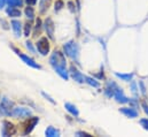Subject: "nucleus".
I'll return each mask as SVG.
<instances>
[{"instance_id": "nucleus-1", "label": "nucleus", "mask_w": 148, "mask_h": 137, "mask_svg": "<svg viewBox=\"0 0 148 137\" xmlns=\"http://www.w3.org/2000/svg\"><path fill=\"white\" fill-rule=\"evenodd\" d=\"M49 65L56 71L59 76H61L64 81L69 80V73L67 70V61H66V54L61 51H54L49 58Z\"/></svg>"}, {"instance_id": "nucleus-2", "label": "nucleus", "mask_w": 148, "mask_h": 137, "mask_svg": "<svg viewBox=\"0 0 148 137\" xmlns=\"http://www.w3.org/2000/svg\"><path fill=\"white\" fill-rule=\"evenodd\" d=\"M63 52L67 57H69L73 61L75 62H78V58H79V46L78 44L74 42V40H70L68 43H66L63 45Z\"/></svg>"}, {"instance_id": "nucleus-3", "label": "nucleus", "mask_w": 148, "mask_h": 137, "mask_svg": "<svg viewBox=\"0 0 148 137\" xmlns=\"http://www.w3.org/2000/svg\"><path fill=\"white\" fill-rule=\"evenodd\" d=\"M14 109V103L7 97L1 98L0 102V114L5 116H12V112Z\"/></svg>"}, {"instance_id": "nucleus-4", "label": "nucleus", "mask_w": 148, "mask_h": 137, "mask_svg": "<svg viewBox=\"0 0 148 137\" xmlns=\"http://www.w3.org/2000/svg\"><path fill=\"white\" fill-rule=\"evenodd\" d=\"M32 115V111L29 109L28 107H14L12 112V116L17 118V119H25Z\"/></svg>"}, {"instance_id": "nucleus-5", "label": "nucleus", "mask_w": 148, "mask_h": 137, "mask_svg": "<svg viewBox=\"0 0 148 137\" xmlns=\"http://www.w3.org/2000/svg\"><path fill=\"white\" fill-rule=\"evenodd\" d=\"M36 46H37V51L41 55H47L48 52H49V48H51L47 37H41L37 42Z\"/></svg>"}, {"instance_id": "nucleus-6", "label": "nucleus", "mask_w": 148, "mask_h": 137, "mask_svg": "<svg viewBox=\"0 0 148 137\" xmlns=\"http://www.w3.org/2000/svg\"><path fill=\"white\" fill-rule=\"evenodd\" d=\"M13 50L16 52V54L23 60V62L25 64V65H28V66H30V67H32V68L35 69H41V66L40 65H38L37 62L34 60V59H31L30 57H28V55H25V54H23L22 52H20L17 48H15V47H13Z\"/></svg>"}, {"instance_id": "nucleus-7", "label": "nucleus", "mask_w": 148, "mask_h": 137, "mask_svg": "<svg viewBox=\"0 0 148 137\" xmlns=\"http://www.w3.org/2000/svg\"><path fill=\"white\" fill-rule=\"evenodd\" d=\"M44 28L46 30V34L48 36L49 39L54 40V31H55V26H54V22L51 17H47L44 22Z\"/></svg>"}, {"instance_id": "nucleus-8", "label": "nucleus", "mask_w": 148, "mask_h": 137, "mask_svg": "<svg viewBox=\"0 0 148 137\" xmlns=\"http://www.w3.org/2000/svg\"><path fill=\"white\" fill-rule=\"evenodd\" d=\"M15 131H16V129H15L13 123H10L8 121H3L2 128H1V135L2 136H12L15 134Z\"/></svg>"}, {"instance_id": "nucleus-9", "label": "nucleus", "mask_w": 148, "mask_h": 137, "mask_svg": "<svg viewBox=\"0 0 148 137\" xmlns=\"http://www.w3.org/2000/svg\"><path fill=\"white\" fill-rule=\"evenodd\" d=\"M70 76L73 77V80L78 82V83H84L85 82V76L76 68L75 66H71L70 67Z\"/></svg>"}, {"instance_id": "nucleus-10", "label": "nucleus", "mask_w": 148, "mask_h": 137, "mask_svg": "<svg viewBox=\"0 0 148 137\" xmlns=\"http://www.w3.org/2000/svg\"><path fill=\"white\" fill-rule=\"evenodd\" d=\"M114 98H115V100L117 103H121V104H126L130 102V99L124 95V92H123V90L121 88H117L116 89V91L114 93Z\"/></svg>"}, {"instance_id": "nucleus-11", "label": "nucleus", "mask_w": 148, "mask_h": 137, "mask_svg": "<svg viewBox=\"0 0 148 137\" xmlns=\"http://www.w3.org/2000/svg\"><path fill=\"white\" fill-rule=\"evenodd\" d=\"M39 122V118L34 116L31 119H29L28 123L25 125V129H24V135H29L32 133V130L35 129V127L37 126V123Z\"/></svg>"}, {"instance_id": "nucleus-12", "label": "nucleus", "mask_w": 148, "mask_h": 137, "mask_svg": "<svg viewBox=\"0 0 148 137\" xmlns=\"http://www.w3.org/2000/svg\"><path fill=\"white\" fill-rule=\"evenodd\" d=\"M119 112L122 114H124L126 118H130V119H134L139 115L138 111L134 109L133 107H122V108H119Z\"/></svg>"}, {"instance_id": "nucleus-13", "label": "nucleus", "mask_w": 148, "mask_h": 137, "mask_svg": "<svg viewBox=\"0 0 148 137\" xmlns=\"http://www.w3.org/2000/svg\"><path fill=\"white\" fill-rule=\"evenodd\" d=\"M10 26L13 28V31H14L15 37H17V38L21 37V33H22V24H21V22L18 20H13L10 22Z\"/></svg>"}, {"instance_id": "nucleus-14", "label": "nucleus", "mask_w": 148, "mask_h": 137, "mask_svg": "<svg viewBox=\"0 0 148 137\" xmlns=\"http://www.w3.org/2000/svg\"><path fill=\"white\" fill-rule=\"evenodd\" d=\"M117 88H118V86H117L116 83H114V82H108V84H107V86H106V89H105V95H106L108 98L114 97V93H115V91H116Z\"/></svg>"}, {"instance_id": "nucleus-15", "label": "nucleus", "mask_w": 148, "mask_h": 137, "mask_svg": "<svg viewBox=\"0 0 148 137\" xmlns=\"http://www.w3.org/2000/svg\"><path fill=\"white\" fill-rule=\"evenodd\" d=\"M51 5H52V0H40L39 1V13L40 14L47 13Z\"/></svg>"}, {"instance_id": "nucleus-16", "label": "nucleus", "mask_w": 148, "mask_h": 137, "mask_svg": "<svg viewBox=\"0 0 148 137\" xmlns=\"http://www.w3.org/2000/svg\"><path fill=\"white\" fill-rule=\"evenodd\" d=\"M6 13H7V15L8 16H10V17H20L21 16V10L17 8V7H9V8H7L6 9Z\"/></svg>"}, {"instance_id": "nucleus-17", "label": "nucleus", "mask_w": 148, "mask_h": 137, "mask_svg": "<svg viewBox=\"0 0 148 137\" xmlns=\"http://www.w3.org/2000/svg\"><path fill=\"white\" fill-rule=\"evenodd\" d=\"M64 108L71 114V115H74V116H78L79 115V111H78V108L75 106L74 104H70V103H66L64 104Z\"/></svg>"}, {"instance_id": "nucleus-18", "label": "nucleus", "mask_w": 148, "mask_h": 137, "mask_svg": "<svg viewBox=\"0 0 148 137\" xmlns=\"http://www.w3.org/2000/svg\"><path fill=\"white\" fill-rule=\"evenodd\" d=\"M45 135L47 137H59L60 136V131L58 129H55L54 127L49 126L47 127V129L45 130Z\"/></svg>"}, {"instance_id": "nucleus-19", "label": "nucleus", "mask_w": 148, "mask_h": 137, "mask_svg": "<svg viewBox=\"0 0 148 137\" xmlns=\"http://www.w3.org/2000/svg\"><path fill=\"white\" fill-rule=\"evenodd\" d=\"M115 76H116V77H118V78H121V80H123V81H125V82H130V81H132V80H133L134 74H133V73H131V74H121V73H115Z\"/></svg>"}, {"instance_id": "nucleus-20", "label": "nucleus", "mask_w": 148, "mask_h": 137, "mask_svg": "<svg viewBox=\"0 0 148 137\" xmlns=\"http://www.w3.org/2000/svg\"><path fill=\"white\" fill-rule=\"evenodd\" d=\"M85 83H87L88 85H91L93 88H99L100 86V83L97 80H94L93 77H90V76H85Z\"/></svg>"}, {"instance_id": "nucleus-21", "label": "nucleus", "mask_w": 148, "mask_h": 137, "mask_svg": "<svg viewBox=\"0 0 148 137\" xmlns=\"http://www.w3.org/2000/svg\"><path fill=\"white\" fill-rule=\"evenodd\" d=\"M24 14H25V16H27L29 20H34V19H35V10H34V8H32L30 5L24 9Z\"/></svg>"}, {"instance_id": "nucleus-22", "label": "nucleus", "mask_w": 148, "mask_h": 137, "mask_svg": "<svg viewBox=\"0 0 148 137\" xmlns=\"http://www.w3.org/2000/svg\"><path fill=\"white\" fill-rule=\"evenodd\" d=\"M41 28H42L41 20L38 19L37 21H36V26H35V30H34V36H35V37H37V36L40 35V33H41Z\"/></svg>"}, {"instance_id": "nucleus-23", "label": "nucleus", "mask_w": 148, "mask_h": 137, "mask_svg": "<svg viewBox=\"0 0 148 137\" xmlns=\"http://www.w3.org/2000/svg\"><path fill=\"white\" fill-rule=\"evenodd\" d=\"M7 3L9 5V7H21L23 5L22 0H7Z\"/></svg>"}, {"instance_id": "nucleus-24", "label": "nucleus", "mask_w": 148, "mask_h": 137, "mask_svg": "<svg viewBox=\"0 0 148 137\" xmlns=\"http://www.w3.org/2000/svg\"><path fill=\"white\" fill-rule=\"evenodd\" d=\"M64 7V3H63V1L62 0H56L55 1V12H59V10H61L62 8Z\"/></svg>"}, {"instance_id": "nucleus-25", "label": "nucleus", "mask_w": 148, "mask_h": 137, "mask_svg": "<svg viewBox=\"0 0 148 137\" xmlns=\"http://www.w3.org/2000/svg\"><path fill=\"white\" fill-rule=\"evenodd\" d=\"M30 33H31V23L27 22V23L24 24V36L28 37V36L30 35Z\"/></svg>"}, {"instance_id": "nucleus-26", "label": "nucleus", "mask_w": 148, "mask_h": 137, "mask_svg": "<svg viewBox=\"0 0 148 137\" xmlns=\"http://www.w3.org/2000/svg\"><path fill=\"white\" fill-rule=\"evenodd\" d=\"M139 122H140L141 127H143L145 130H148V119H141Z\"/></svg>"}, {"instance_id": "nucleus-27", "label": "nucleus", "mask_w": 148, "mask_h": 137, "mask_svg": "<svg viewBox=\"0 0 148 137\" xmlns=\"http://www.w3.org/2000/svg\"><path fill=\"white\" fill-rule=\"evenodd\" d=\"M25 46H27V48H28V50H30V51H31L32 53H35V48H34V46H32L31 42L27 40V42H25Z\"/></svg>"}, {"instance_id": "nucleus-28", "label": "nucleus", "mask_w": 148, "mask_h": 137, "mask_svg": "<svg viewBox=\"0 0 148 137\" xmlns=\"http://www.w3.org/2000/svg\"><path fill=\"white\" fill-rule=\"evenodd\" d=\"M131 91H132V93H137V84H136V82L134 81H132L131 82Z\"/></svg>"}, {"instance_id": "nucleus-29", "label": "nucleus", "mask_w": 148, "mask_h": 137, "mask_svg": "<svg viewBox=\"0 0 148 137\" xmlns=\"http://www.w3.org/2000/svg\"><path fill=\"white\" fill-rule=\"evenodd\" d=\"M139 86H140V89H141V93L145 96V95H146V88H145V84H144L143 81L139 82Z\"/></svg>"}, {"instance_id": "nucleus-30", "label": "nucleus", "mask_w": 148, "mask_h": 137, "mask_svg": "<svg viewBox=\"0 0 148 137\" xmlns=\"http://www.w3.org/2000/svg\"><path fill=\"white\" fill-rule=\"evenodd\" d=\"M1 23H2L1 27H2L5 30H8V28H9V27H8V23H7L5 20H1V19H0V24H1Z\"/></svg>"}, {"instance_id": "nucleus-31", "label": "nucleus", "mask_w": 148, "mask_h": 137, "mask_svg": "<svg viewBox=\"0 0 148 137\" xmlns=\"http://www.w3.org/2000/svg\"><path fill=\"white\" fill-rule=\"evenodd\" d=\"M41 95H42V96H44V97H45V98H46V99H47V100H48L49 103H52V104H54V105H55V102H54V100H53V99H52V98H51V97H49L48 95H46L45 92H42Z\"/></svg>"}, {"instance_id": "nucleus-32", "label": "nucleus", "mask_w": 148, "mask_h": 137, "mask_svg": "<svg viewBox=\"0 0 148 137\" xmlns=\"http://www.w3.org/2000/svg\"><path fill=\"white\" fill-rule=\"evenodd\" d=\"M76 135H77V136H86V137L91 136L90 134H87V133H84V131H77V133H76Z\"/></svg>"}, {"instance_id": "nucleus-33", "label": "nucleus", "mask_w": 148, "mask_h": 137, "mask_svg": "<svg viewBox=\"0 0 148 137\" xmlns=\"http://www.w3.org/2000/svg\"><path fill=\"white\" fill-rule=\"evenodd\" d=\"M141 107L144 108V112H145V113H146V114L148 115V105H147V104L143 103V104H141Z\"/></svg>"}, {"instance_id": "nucleus-34", "label": "nucleus", "mask_w": 148, "mask_h": 137, "mask_svg": "<svg viewBox=\"0 0 148 137\" xmlns=\"http://www.w3.org/2000/svg\"><path fill=\"white\" fill-rule=\"evenodd\" d=\"M25 2H27L28 5H30V6H34V5H36L37 0H25Z\"/></svg>"}, {"instance_id": "nucleus-35", "label": "nucleus", "mask_w": 148, "mask_h": 137, "mask_svg": "<svg viewBox=\"0 0 148 137\" xmlns=\"http://www.w3.org/2000/svg\"><path fill=\"white\" fill-rule=\"evenodd\" d=\"M6 3H7V0H0V9H2Z\"/></svg>"}, {"instance_id": "nucleus-36", "label": "nucleus", "mask_w": 148, "mask_h": 137, "mask_svg": "<svg viewBox=\"0 0 148 137\" xmlns=\"http://www.w3.org/2000/svg\"><path fill=\"white\" fill-rule=\"evenodd\" d=\"M68 6H69V8H70V10H71V12H75V8H74L75 3L74 2H69V3H68Z\"/></svg>"}, {"instance_id": "nucleus-37", "label": "nucleus", "mask_w": 148, "mask_h": 137, "mask_svg": "<svg viewBox=\"0 0 148 137\" xmlns=\"http://www.w3.org/2000/svg\"><path fill=\"white\" fill-rule=\"evenodd\" d=\"M0 99H1V98H0Z\"/></svg>"}]
</instances>
